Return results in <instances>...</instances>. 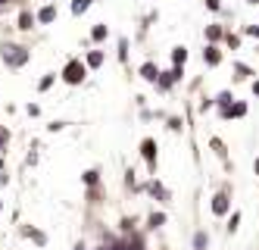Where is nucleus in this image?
Masks as SVG:
<instances>
[{
    "label": "nucleus",
    "instance_id": "obj_1",
    "mask_svg": "<svg viewBox=\"0 0 259 250\" xmlns=\"http://www.w3.org/2000/svg\"><path fill=\"white\" fill-rule=\"evenodd\" d=\"M0 59H3V66H6V69H22V66H28L31 50H28L25 44L3 41V44H0Z\"/></svg>",
    "mask_w": 259,
    "mask_h": 250
},
{
    "label": "nucleus",
    "instance_id": "obj_2",
    "mask_svg": "<svg viewBox=\"0 0 259 250\" xmlns=\"http://www.w3.org/2000/svg\"><path fill=\"white\" fill-rule=\"evenodd\" d=\"M60 78L66 81L69 88H78V85H85V78H88V66H85V59H78V56L66 59V66H63Z\"/></svg>",
    "mask_w": 259,
    "mask_h": 250
},
{
    "label": "nucleus",
    "instance_id": "obj_3",
    "mask_svg": "<svg viewBox=\"0 0 259 250\" xmlns=\"http://www.w3.org/2000/svg\"><path fill=\"white\" fill-rule=\"evenodd\" d=\"M209 210H213L216 219H225L228 213H231V188H228V185L222 188V191L213 194V200H209Z\"/></svg>",
    "mask_w": 259,
    "mask_h": 250
},
{
    "label": "nucleus",
    "instance_id": "obj_4",
    "mask_svg": "<svg viewBox=\"0 0 259 250\" xmlns=\"http://www.w3.org/2000/svg\"><path fill=\"white\" fill-rule=\"evenodd\" d=\"M184 78V66H172V69H166V72H159V78H156V91H162V94H169L178 81Z\"/></svg>",
    "mask_w": 259,
    "mask_h": 250
},
{
    "label": "nucleus",
    "instance_id": "obj_5",
    "mask_svg": "<svg viewBox=\"0 0 259 250\" xmlns=\"http://www.w3.org/2000/svg\"><path fill=\"white\" fill-rule=\"evenodd\" d=\"M140 157H144V163H147V169L156 175V160H159V147H156V141L153 138H144L140 141Z\"/></svg>",
    "mask_w": 259,
    "mask_h": 250
},
{
    "label": "nucleus",
    "instance_id": "obj_6",
    "mask_svg": "<svg viewBox=\"0 0 259 250\" xmlns=\"http://www.w3.org/2000/svg\"><path fill=\"white\" fill-rule=\"evenodd\" d=\"M144 191H147V194H150L153 200H159V204H172V191H169V188H166V185L159 182L156 175H153L150 182L144 185Z\"/></svg>",
    "mask_w": 259,
    "mask_h": 250
},
{
    "label": "nucleus",
    "instance_id": "obj_7",
    "mask_svg": "<svg viewBox=\"0 0 259 250\" xmlns=\"http://www.w3.org/2000/svg\"><path fill=\"white\" fill-rule=\"evenodd\" d=\"M19 232L25 235V238H28V241H31L34 247H47V244H50V235H47L44 229H38V225H22Z\"/></svg>",
    "mask_w": 259,
    "mask_h": 250
},
{
    "label": "nucleus",
    "instance_id": "obj_8",
    "mask_svg": "<svg viewBox=\"0 0 259 250\" xmlns=\"http://www.w3.org/2000/svg\"><path fill=\"white\" fill-rule=\"evenodd\" d=\"M247 113H250V106H247V100H234L228 110H219V119L222 122H228V119H244Z\"/></svg>",
    "mask_w": 259,
    "mask_h": 250
},
{
    "label": "nucleus",
    "instance_id": "obj_9",
    "mask_svg": "<svg viewBox=\"0 0 259 250\" xmlns=\"http://www.w3.org/2000/svg\"><path fill=\"white\" fill-rule=\"evenodd\" d=\"M222 59H225V56H222V47H219V44H206V47H203V63H206L209 69H219Z\"/></svg>",
    "mask_w": 259,
    "mask_h": 250
},
{
    "label": "nucleus",
    "instance_id": "obj_10",
    "mask_svg": "<svg viewBox=\"0 0 259 250\" xmlns=\"http://www.w3.org/2000/svg\"><path fill=\"white\" fill-rule=\"evenodd\" d=\"M159 72L162 69L153 63V59H144V63H140V69H137V75L147 81V85H156V78H159Z\"/></svg>",
    "mask_w": 259,
    "mask_h": 250
},
{
    "label": "nucleus",
    "instance_id": "obj_11",
    "mask_svg": "<svg viewBox=\"0 0 259 250\" xmlns=\"http://www.w3.org/2000/svg\"><path fill=\"white\" fill-rule=\"evenodd\" d=\"M209 147H213V153L225 163V169L231 172V160H228V144H225V141H222V138H209Z\"/></svg>",
    "mask_w": 259,
    "mask_h": 250
},
{
    "label": "nucleus",
    "instance_id": "obj_12",
    "mask_svg": "<svg viewBox=\"0 0 259 250\" xmlns=\"http://www.w3.org/2000/svg\"><path fill=\"white\" fill-rule=\"evenodd\" d=\"M56 16H60V13H56V6H53V3H44V6L38 9V13H34L38 25H53V22H56Z\"/></svg>",
    "mask_w": 259,
    "mask_h": 250
},
{
    "label": "nucleus",
    "instance_id": "obj_13",
    "mask_svg": "<svg viewBox=\"0 0 259 250\" xmlns=\"http://www.w3.org/2000/svg\"><path fill=\"white\" fill-rule=\"evenodd\" d=\"M203 38H206V44H222V41H225V25H219V22L206 25L203 28Z\"/></svg>",
    "mask_w": 259,
    "mask_h": 250
},
{
    "label": "nucleus",
    "instance_id": "obj_14",
    "mask_svg": "<svg viewBox=\"0 0 259 250\" xmlns=\"http://www.w3.org/2000/svg\"><path fill=\"white\" fill-rule=\"evenodd\" d=\"M231 69H234V78H238V81H253V75H256V69L247 66V63H241V59H234Z\"/></svg>",
    "mask_w": 259,
    "mask_h": 250
},
{
    "label": "nucleus",
    "instance_id": "obj_15",
    "mask_svg": "<svg viewBox=\"0 0 259 250\" xmlns=\"http://www.w3.org/2000/svg\"><path fill=\"white\" fill-rule=\"evenodd\" d=\"M241 219H244V213H241V210H231L228 216H225V232H228V235H238Z\"/></svg>",
    "mask_w": 259,
    "mask_h": 250
},
{
    "label": "nucleus",
    "instance_id": "obj_16",
    "mask_svg": "<svg viewBox=\"0 0 259 250\" xmlns=\"http://www.w3.org/2000/svg\"><path fill=\"white\" fill-rule=\"evenodd\" d=\"M103 63H107V53H103V50H88L85 53V66L88 69H100Z\"/></svg>",
    "mask_w": 259,
    "mask_h": 250
},
{
    "label": "nucleus",
    "instance_id": "obj_17",
    "mask_svg": "<svg viewBox=\"0 0 259 250\" xmlns=\"http://www.w3.org/2000/svg\"><path fill=\"white\" fill-rule=\"evenodd\" d=\"M166 222H169V216H166V213H162V210H153L150 216H147V229H150V232H156V229H162Z\"/></svg>",
    "mask_w": 259,
    "mask_h": 250
},
{
    "label": "nucleus",
    "instance_id": "obj_18",
    "mask_svg": "<svg viewBox=\"0 0 259 250\" xmlns=\"http://www.w3.org/2000/svg\"><path fill=\"white\" fill-rule=\"evenodd\" d=\"M81 185H85V188H97L100 185V169H97V166H91V169L81 172Z\"/></svg>",
    "mask_w": 259,
    "mask_h": 250
},
{
    "label": "nucleus",
    "instance_id": "obj_19",
    "mask_svg": "<svg viewBox=\"0 0 259 250\" xmlns=\"http://www.w3.org/2000/svg\"><path fill=\"white\" fill-rule=\"evenodd\" d=\"M191 247L194 250H209V232L206 229H197L194 238H191Z\"/></svg>",
    "mask_w": 259,
    "mask_h": 250
},
{
    "label": "nucleus",
    "instance_id": "obj_20",
    "mask_svg": "<svg viewBox=\"0 0 259 250\" xmlns=\"http://www.w3.org/2000/svg\"><path fill=\"white\" fill-rule=\"evenodd\" d=\"M34 25H38V19H34V13H31V9H22V13H19V31H31Z\"/></svg>",
    "mask_w": 259,
    "mask_h": 250
},
{
    "label": "nucleus",
    "instance_id": "obj_21",
    "mask_svg": "<svg viewBox=\"0 0 259 250\" xmlns=\"http://www.w3.org/2000/svg\"><path fill=\"white\" fill-rule=\"evenodd\" d=\"M107 38H110V25H107V22H97V25L91 28V41L94 44H103Z\"/></svg>",
    "mask_w": 259,
    "mask_h": 250
},
{
    "label": "nucleus",
    "instance_id": "obj_22",
    "mask_svg": "<svg viewBox=\"0 0 259 250\" xmlns=\"http://www.w3.org/2000/svg\"><path fill=\"white\" fill-rule=\"evenodd\" d=\"M213 100H216V106H219V110H228V106H231L234 100H238V97H234V91H228V88H225V91H219Z\"/></svg>",
    "mask_w": 259,
    "mask_h": 250
},
{
    "label": "nucleus",
    "instance_id": "obj_23",
    "mask_svg": "<svg viewBox=\"0 0 259 250\" xmlns=\"http://www.w3.org/2000/svg\"><path fill=\"white\" fill-rule=\"evenodd\" d=\"M169 56H172V66H184L187 63V47L184 44H175Z\"/></svg>",
    "mask_w": 259,
    "mask_h": 250
},
{
    "label": "nucleus",
    "instance_id": "obj_24",
    "mask_svg": "<svg viewBox=\"0 0 259 250\" xmlns=\"http://www.w3.org/2000/svg\"><path fill=\"white\" fill-rule=\"evenodd\" d=\"M94 0H72V16H85Z\"/></svg>",
    "mask_w": 259,
    "mask_h": 250
},
{
    "label": "nucleus",
    "instance_id": "obj_25",
    "mask_svg": "<svg viewBox=\"0 0 259 250\" xmlns=\"http://www.w3.org/2000/svg\"><path fill=\"white\" fill-rule=\"evenodd\" d=\"M53 81H56V72H47V75H41V81H38V91L41 94H47L53 88Z\"/></svg>",
    "mask_w": 259,
    "mask_h": 250
},
{
    "label": "nucleus",
    "instance_id": "obj_26",
    "mask_svg": "<svg viewBox=\"0 0 259 250\" xmlns=\"http://www.w3.org/2000/svg\"><path fill=\"white\" fill-rule=\"evenodd\" d=\"M225 44L231 47V50H241V34L231 31V28H225Z\"/></svg>",
    "mask_w": 259,
    "mask_h": 250
},
{
    "label": "nucleus",
    "instance_id": "obj_27",
    "mask_svg": "<svg viewBox=\"0 0 259 250\" xmlns=\"http://www.w3.org/2000/svg\"><path fill=\"white\" fill-rule=\"evenodd\" d=\"M166 128H169V132H175V135H178V132H184L181 116H169V119H166Z\"/></svg>",
    "mask_w": 259,
    "mask_h": 250
},
{
    "label": "nucleus",
    "instance_id": "obj_28",
    "mask_svg": "<svg viewBox=\"0 0 259 250\" xmlns=\"http://www.w3.org/2000/svg\"><path fill=\"white\" fill-rule=\"evenodd\" d=\"M6 144H9V128H3V125H0V157L6 153Z\"/></svg>",
    "mask_w": 259,
    "mask_h": 250
},
{
    "label": "nucleus",
    "instance_id": "obj_29",
    "mask_svg": "<svg viewBox=\"0 0 259 250\" xmlns=\"http://www.w3.org/2000/svg\"><path fill=\"white\" fill-rule=\"evenodd\" d=\"M213 106H216V100H213V97H200L197 110H200V113H209V110H213Z\"/></svg>",
    "mask_w": 259,
    "mask_h": 250
},
{
    "label": "nucleus",
    "instance_id": "obj_30",
    "mask_svg": "<svg viewBox=\"0 0 259 250\" xmlns=\"http://www.w3.org/2000/svg\"><path fill=\"white\" fill-rule=\"evenodd\" d=\"M119 63H128V38H119Z\"/></svg>",
    "mask_w": 259,
    "mask_h": 250
},
{
    "label": "nucleus",
    "instance_id": "obj_31",
    "mask_svg": "<svg viewBox=\"0 0 259 250\" xmlns=\"http://www.w3.org/2000/svg\"><path fill=\"white\" fill-rule=\"evenodd\" d=\"M66 125H69V122H63V119H53V122L47 125V132H50V135H56V132H63Z\"/></svg>",
    "mask_w": 259,
    "mask_h": 250
},
{
    "label": "nucleus",
    "instance_id": "obj_32",
    "mask_svg": "<svg viewBox=\"0 0 259 250\" xmlns=\"http://www.w3.org/2000/svg\"><path fill=\"white\" fill-rule=\"evenodd\" d=\"M125 188H131V191H137V178H134V169L125 172Z\"/></svg>",
    "mask_w": 259,
    "mask_h": 250
},
{
    "label": "nucleus",
    "instance_id": "obj_33",
    "mask_svg": "<svg viewBox=\"0 0 259 250\" xmlns=\"http://www.w3.org/2000/svg\"><path fill=\"white\" fill-rule=\"evenodd\" d=\"M241 34H247V38H256V41H259V25H244Z\"/></svg>",
    "mask_w": 259,
    "mask_h": 250
},
{
    "label": "nucleus",
    "instance_id": "obj_34",
    "mask_svg": "<svg viewBox=\"0 0 259 250\" xmlns=\"http://www.w3.org/2000/svg\"><path fill=\"white\" fill-rule=\"evenodd\" d=\"M119 229H122V235H131V232H134V222H131V219H122Z\"/></svg>",
    "mask_w": 259,
    "mask_h": 250
},
{
    "label": "nucleus",
    "instance_id": "obj_35",
    "mask_svg": "<svg viewBox=\"0 0 259 250\" xmlns=\"http://www.w3.org/2000/svg\"><path fill=\"white\" fill-rule=\"evenodd\" d=\"M206 9H213V13H222V0H206Z\"/></svg>",
    "mask_w": 259,
    "mask_h": 250
},
{
    "label": "nucleus",
    "instance_id": "obj_36",
    "mask_svg": "<svg viewBox=\"0 0 259 250\" xmlns=\"http://www.w3.org/2000/svg\"><path fill=\"white\" fill-rule=\"evenodd\" d=\"M25 113L34 119V116H41V106H38V103H28V106H25Z\"/></svg>",
    "mask_w": 259,
    "mask_h": 250
},
{
    "label": "nucleus",
    "instance_id": "obj_37",
    "mask_svg": "<svg viewBox=\"0 0 259 250\" xmlns=\"http://www.w3.org/2000/svg\"><path fill=\"white\" fill-rule=\"evenodd\" d=\"M34 163H38V153H34V150H31V153H28V157H25V166H34Z\"/></svg>",
    "mask_w": 259,
    "mask_h": 250
},
{
    "label": "nucleus",
    "instance_id": "obj_38",
    "mask_svg": "<svg viewBox=\"0 0 259 250\" xmlns=\"http://www.w3.org/2000/svg\"><path fill=\"white\" fill-rule=\"evenodd\" d=\"M250 91H253V97H259V78H253V81H250Z\"/></svg>",
    "mask_w": 259,
    "mask_h": 250
},
{
    "label": "nucleus",
    "instance_id": "obj_39",
    "mask_svg": "<svg viewBox=\"0 0 259 250\" xmlns=\"http://www.w3.org/2000/svg\"><path fill=\"white\" fill-rule=\"evenodd\" d=\"M6 185H9V175H6V172H0V188H6Z\"/></svg>",
    "mask_w": 259,
    "mask_h": 250
},
{
    "label": "nucleus",
    "instance_id": "obj_40",
    "mask_svg": "<svg viewBox=\"0 0 259 250\" xmlns=\"http://www.w3.org/2000/svg\"><path fill=\"white\" fill-rule=\"evenodd\" d=\"M72 250H88V244H85V241H75V244H72Z\"/></svg>",
    "mask_w": 259,
    "mask_h": 250
},
{
    "label": "nucleus",
    "instance_id": "obj_41",
    "mask_svg": "<svg viewBox=\"0 0 259 250\" xmlns=\"http://www.w3.org/2000/svg\"><path fill=\"white\" fill-rule=\"evenodd\" d=\"M253 172H256V175H259V157H256V160H253Z\"/></svg>",
    "mask_w": 259,
    "mask_h": 250
},
{
    "label": "nucleus",
    "instance_id": "obj_42",
    "mask_svg": "<svg viewBox=\"0 0 259 250\" xmlns=\"http://www.w3.org/2000/svg\"><path fill=\"white\" fill-rule=\"evenodd\" d=\"M0 216H3V200H0Z\"/></svg>",
    "mask_w": 259,
    "mask_h": 250
},
{
    "label": "nucleus",
    "instance_id": "obj_43",
    "mask_svg": "<svg viewBox=\"0 0 259 250\" xmlns=\"http://www.w3.org/2000/svg\"><path fill=\"white\" fill-rule=\"evenodd\" d=\"M6 3H9V0H0V6H6Z\"/></svg>",
    "mask_w": 259,
    "mask_h": 250
},
{
    "label": "nucleus",
    "instance_id": "obj_44",
    "mask_svg": "<svg viewBox=\"0 0 259 250\" xmlns=\"http://www.w3.org/2000/svg\"><path fill=\"white\" fill-rule=\"evenodd\" d=\"M247 3H259V0H247Z\"/></svg>",
    "mask_w": 259,
    "mask_h": 250
}]
</instances>
